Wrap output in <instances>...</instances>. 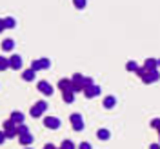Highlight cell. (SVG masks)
<instances>
[{"label": "cell", "mask_w": 160, "mask_h": 149, "mask_svg": "<svg viewBox=\"0 0 160 149\" xmlns=\"http://www.w3.org/2000/svg\"><path fill=\"white\" fill-rule=\"evenodd\" d=\"M46 109H48V104H46L44 100H40V102H37V104L31 107L29 113H31V117H33V118H38V117L44 115V111H46Z\"/></svg>", "instance_id": "cell-1"}, {"label": "cell", "mask_w": 160, "mask_h": 149, "mask_svg": "<svg viewBox=\"0 0 160 149\" xmlns=\"http://www.w3.org/2000/svg\"><path fill=\"white\" fill-rule=\"evenodd\" d=\"M71 120V126H73V129L75 131H82L84 129V118H82V115H78V113H73L69 117Z\"/></svg>", "instance_id": "cell-2"}, {"label": "cell", "mask_w": 160, "mask_h": 149, "mask_svg": "<svg viewBox=\"0 0 160 149\" xmlns=\"http://www.w3.org/2000/svg\"><path fill=\"white\" fill-rule=\"evenodd\" d=\"M140 78H142L144 84H153V82H157V80L160 78V73L158 71H146Z\"/></svg>", "instance_id": "cell-3"}, {"label": "cell", "mask_w": 160, "mask_h": 149, "mask_svg": "<svg viewBox=\"0 0 160 149\" xmlns=\"http://www.w3.org/2000/svg\"><path fill=\"white\" fill-rule=\"evenodd\" d=\"M37 87H38V91L42 95H46V97L53 95V86H51L49 82H46V80H40L38 84H37Z\"/></svg>", "instance_id": "cell-4"}, {"label": "cell", "mask_w": 160, "mask_h": 149, "mask_svg": "<svg viewBox=\"0 0 160 149\" xmlns=\"http://www.w3.org/2000/svg\"><path fill=\"white\" fill-rule=\"evenodd\" d=\"M84 97H88V98H95V97H98L100 95V87L98 86H95V84H91L88 87H84Z\"/></svg>", "instance_id": "cell-5"}, {"label": "cell", "mask_w": 160, "mask_h": 149, "mask_svg": "<svg viewBox=\"0 0 160 149\" xmlns=\"http://www.w3.org/2000/svg\"><path fill=\"white\" fill-rule=\"evenodd\" d=\"M51 66V62L48 58H40V60H35L33 64H31V69L33 71H40V69H48Z\"/></svg>", "instance_id": "cell-6"}, {"label": "cell", "mask_w": 160, "mask_h": 149, "mask_svg": "<svg viewBox=\"0 0 160 149\" xmlns=\"http://www.w3.org/2000/svg\"><path fill=\"white\" fill-rule=\"evenodd\" d=\"M44 126H46L48 129H58L60 120L57 118V117H46V118H44Z\"/></svg>", "instance_id": "cell-7"}, {"label": "cell", "mask_w": 160, "mask_h": 149, "mask_svg": "<svg viewBox=\"0 0 160 149\" xmlns=\"http://www.w3.org/2000/svg\"><path fill=\"white\" fill-rule=\"evenodd\" d=\"M9 67L11 69H20L22 67V57L20 55H13L9 58Z\"/></svg>", "instance_id": "cell-8"}, {"label": "cell", "mask_w": 160, "mask_h": 149, "mask_svg": "<svg viewBox=\"0 0 160 149\" xmlns=\"http://www.w3.org/2000/svg\"><path fill=\"white\" fill-rule=\"evenodd\" d=\"M157 66H158V60L148 58L146 60V64H144V69L146 71H157Z\"/></svg>", "instance_id": "cell-9"}, {"label": "cell", "mask_w": 160, "mask_h": 149, "mask_svg": "<svg viewBox=\"0 0 160 149\" xmlns=\"http://www.w3.org/2000/svg\"><path fill=\"white\" fill-rule=\"evenodd\" d=\"M11 120H13L17 126L24 124V113H20V111H13V113H11Z\"/></svg>", "instance_id": "cell-10"}, {"label": "cell", "mask_w": 160, "mask_h": 149, "mask_svg": "<svg viewBox=\"0 0 160 149\" xmlns=\"http://www.w3.org/2000/svg\"><path fill=\"white\" fill-rule=\"evenodd\" d=\"M18 140L22 146H31L33 144V135H29V133H26V135H18Z\"/></svg>", "instance_id": "cell-11"}, {"label": "cell", "mask_w": 160, "mask_h": 149, "mask_svg": "<svg viewBox=\"0 0 160 149\" xmlns=\"http://www.w3.org/2000/svg\"><path fill=\"white\" fill-rule=\"evenodd\" d=\"M58 89L64 93V91H71V80H68V78H62L58 82Z\"/></svg>", "instance_id": "cell-12"}, {"label": "cell", "mask_w": 160, "mask_h": 149, "mask_svg": "<svg viewBox=\"0 0 160 149\" xmlns=\"http://www.w3.org/2000/svg\"><path fill=\"white\" fill-rule=\"evenodd\" d=\"M115 104H117V98H115V97H106V98H104V107H106V109H113V107H115Z\"/></svg>", "instance_id": "cell-13"}, {"label": "cell", "mask_w": 160, "mask_h": 149, "mask_svg": "<svg viewBox=\"0 0 160 149\" xmlns=\"http://www.w3.org/2000/svg\"><path fill=\"white\" fill-rule=\"evenodd\" d=\"M35 75H37V71H33L29 67V69H26L24 73H22V78L26 80V82H31V80H35Z\"/></svg>", "instance_id": "cell-14"}, {"label": "cell", "mask_w": 160, "mask_h": 149, "mask_svg": "<svg viewBox=\"0 0 160 149\" xmlns=\"http://www.w3.org/2000/svg\"><path fill=\"white\" fill-rule=\"evenodd\" d=\"M13 47H15V40L13 38H6L2 42V49L4 51H13Z\"/></svg>", "instance_id": "cell-15"}, {"label": "cell", "mask_w": 160, "mask_h": 149, "mask_svg": "<svg viewBox=\"0 0 160 149\" xmlns=\"http://www.w3.org/2000/svg\"><path fill=\"white\" fill-rule=\"evenodd\" d=\"M62 98H64V102L71 104V102L75 100V93H73V91H64V93H62Z\"/></svg>", "instance_id": "cell-16"}, {"label": "cell", "mask_w": 160, "mask_h": 149, "mask_svg": "<svg viewBox=\"0 0 160 149\" xmlns=\"http://www.w3.org/2000/svg\"><path fill=\"white\" fill-rule=\"evenodd\" d=\"M15 18H11V17H8V18H4V27L6 29H11V27H15Z\"/></svg>", "instance_id": "cell-17"}, {"label": "cell", "mask_w": 160, "mask_h": 149, "mask_svg": "<svg viewBox=\"0 0 160 149\" xmlns=\"http://www.w3.org/2000/svg\"><path fill=\"white\" fill-rule=\"evenodd\" d=\"M8 67H9V58H4L0 55V71H6Z\"/></svg>", "instance_id": "cell-18"}, {"label": "cell", "mask_w": 160, "mask_h": 149, "mask_svg": "<svg viewBox=\"0 0 160 149\" xmlns=\"http://www.w3.org/2000/svg\"><path fill=\"white\" fill-rule=\"evenodd\" d=\"M97 137H98L100 140H108V138H109V131H108V129H98Z\"/></svg>", "instance_id": "cell-19"}, {"label": "cell", "mask_w": 160, "mask_h": 149, "mask_svg": "<svg viewBox=\"0 0 160 149\" xmlns=\"http://www.w3.org/2000/svg\"><path fill=\"white\" fill-rule=\"evenodd\" d=\"M60 149H75V144H73L71 140H64L62 146H60Z\"/></svg>", "instance_id": "cell-20"}, {"label": "cell", "mask_w": 160, "mask_h": 149, "mask_svg": "<svg viewBox=\"0 0 160 149\" xmlns=\"http://www.w3.org/2000/svg\"><path fill=\"white\" fill-rule=\"evenodd\" d=\"M17 133H18V135H26V133H29V129H28V126L20 124V126H17Z\"/></svg>", "instance_id": "cell-21"}, {"label": "cell", "mask_w": 160, "mask_h": 149, "mask_svg": "<svg viewBox=\"0 0 160 149\" xmlns=\"http://www.w3.org/2000/svg\"><path fill=\"white\" fill-rule=\"evenodd\" d=\"M73 4H75L77 9H84L86 7V0H73Z\"/></svg>", "instance_id": "cell-22"}, {"label": "cell", "mask_w": 160, "mask_h": 149, "mask_svg": "<svg viewBox=\"0 0 160 149\" xmlns=\"http://www.w3.org/2000/svg\"><path fill=\"white\" fill-rule=\"evenodd\" d=\"M126 69H128V71H137V69H138V66H137V64H135V62H133V60H131L129 64H128V66H126Z\"/></svg>", "instance_id": "cell-23"}, {"label": "cell", "mask_w": 160, "mask_h": 149, "mask_svg": "<svg viewBox=\"0 0 160 149\" xmlns=\"http://www.w3.org/2000/svg\"><path fill=\"white\" fill-rule=\"evenodd\" d=\"M151 127H155V129H160V118H155L151 122Z\"/></svg>", "instance_id": "cell-24"}, {"label": "cell", "mask_w": 160, "mask_h": 149, "mask_svg": "<svg viewBox=\"0 0 160 149\" xmlns=\"http://www.w3.org/2000/svg\"><path fill=\"white\" fill-rule=\"evenodd\" d=\"M78 149H91V144H89V142H82Z\"/></svg>", "instance_id": "cell-25"}, {"label": "cell", "mask_w": 160, "mask_h": 149, "mask_svg": "<svg viewBox=\"0 0 160 149\" xmlns=\"http://www.w3.org/2000/svg\"><path fill=\"white\" fill-rule=\"evenodd\" d=\"M4 140H6V133L0 131V144H4Z\"/></svg>", "instance_id": "cell-26"}, {"label": "cell", "mask_w": 160, "mask_h": 149, "mask_svg": "<svg viewBox=\"0 0 160 149\" xmlns=\"http://www.w3.org/2000/svg\"><path fill=\"white\" fill-rule=\"evenodd\" d=\"M44 149H58V147H55L53 144H46V146H44Z\"/></svg>", "instance_id": "cell-27"}, {"label": "cell", "mask_w": 160, "mask_h": 149, "mask_svg": "<svg viewBox=\"0 0 160 149\" xmlns=\"http://www.w3.org/2000/svg\"><path fill=\"white\" fill-rule=\"evenodd\" d=\"M4 29H6V27H4V18H0V33H2Z\"/></svg>", "instance_id": "cell-28"}, {"label": "cell", "mask_w": 160, "mask_h": 149, "mask_svg": "<svg viewBox=\"0 0 160 149\" xmlns=\"http://www.w3.org/2000/svg\"><path fill=\"white\" fill-rule=\"evenodd\" d=\"M149 149H160V144H153V146H151Z\"/></svg>", "instance_id": "cell-29"}, {"label": "cell", "mask_w": 160, "mask_h": 149, "mask_svg": "<svg viewBox=\"0 0 160 149\" xmlns=\"http://www.w3.org/2000/svg\"><path fill=\"white\" fill-rule=\"evenodd\" d=\"M26 149H31V147H26Z\"/></svg>", "instance_id": "cell-30"}]
</instances>
